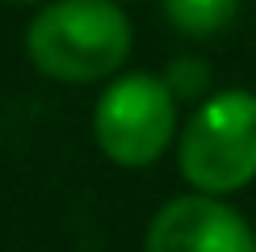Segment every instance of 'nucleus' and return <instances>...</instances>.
I'll use <instances>...</instances> for the list:
<instances>
[{"label":"nucleus","mask_w":256,"mask_h":252,"mask_svg":"<svg viewBox=\"0 0 256 252\" xmlns=\"http://www.w3.org/2000/svg\"><path fill=\"white\" fill-rule=\"evenodd\" d=\"M130 42V17L114 0H50L26 30V55L59 84H92L122 68Z\"/></svg>","instance_id":"obj_1"},{"label":"nucleus","mask_w":256,"mask_h":252,"mask_svg":"<svg viewBox=\"0 0 256 252\" xmlns=\"http://www.w3.org/2000/svg\"><path fill=\"white\" fill-rule=\"evenodd\" d=\"M180 176L194 194L222 198L256 181V92H210L180 130Z\"/></svg>","instance_id":"obj_2"},{"label":"nucleus","mask_w":256,"mask_h":252,"mask_svg":"<svg viewBox=\"0 0 256 252\" xmlns=\"http://www.w3.org/2000/svg\"><path fill=\"white\" fill-rule=\"evenodd\" d=\"M92 134L101 156L122 168L156 164L176 134V97L164 76L130 72L110 80L92 110Z\"/></svg>","instance_id":"obj_3"},{"label":"nucleus","mask_w":256,"mask_h":252,"mask_svg":"<svg viewBox=\"0 0 256 252\" xmlns=\"http://www.w3.org/2000/svg\"><path fill=\"white\" fill-rule=\"evenodd\" d=\"M143 252H256V231L222 198L180 194L156 210Z\"/></svg>","instance_id":"obj_4"},{"label":"nucleus","mask_w":256,"mask_h":252,"mask_svg":"<svg viewBox=\"0 0 256 252\" xmlns=\"http://www.w3.org/2000/svg\"><path fill=\"white\" fill-rule=\"evenodd\" d=\"M240 0H164V17L185 38H214L236 21Z\"/></svg>","instance_id":"obj_5"},{"label":"nucleus","mask_w":256,"mask_h":252,"mask_svg":"<svg viewBox=\"0 0 256 252\" xmlns=\"http://www.w3.org/2000/svg\"><path fill=\"white\" fill-rule=\"evenodd\" d=\"M164 84H168V92L176 97V105L180 101H206L210 97V68L202 59H194V55H185V59H172L168 63V72H164Z\"/></svg>","instance_id":"obj_6"},{"label":"nucleus","mask_w":256,"mask_h":252,"mask_svg":"<svg viewBox=\"0 0 256 252\" xmlns=\"http://www.w3.org/2000/svg\"><path fill=\"white\" fill-rule=\"evenodd\" d=\"M4 4H50V0H4Z\"/></svg>","instance_id":"obj_7"},{"label":"nucleus","mask_w":256,"mask_h":252,"mask_svg":"<svg viewBox=\"0 0 256 252\" xmlns=\"http://www.w3.org/2000/svg\"><path fill=\"white\" fill-rule=\"evenodd\" d=\"M114 4H122V0H114Z\"/></svg>","instance_id":"obj_8"}]
</instances>
